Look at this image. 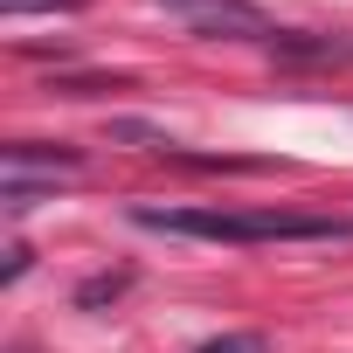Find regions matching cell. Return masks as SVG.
<instances>
[{"mask_svg": "<svg viewBox=\"0 0 353 353\" xmlns=\"http://www.w3.org/2000/svg\"><path fill=\"white\" fill-rule=\"evenodd\" d=\"M56 8H83V0H0V14H56Z\"/></svg>", "mask_w": 353, "mask_h": 353, "instance_id": "obj_4", "label": "cell"}, {"mask_svg": "<svg viewBox=\"0 0 353 353\" xmlns=\"http://www.w3.org/2000/svg\"><path fill=\"white\" fill-rule=\"evenodd\" d=\"M132 222L201 243H353V222L291 215V208H132Z\"/></svg>", "mask_w": 353, "mask_h": 353, "instance_id": "obj_1", "label": "cell"}, {"mask_svg": "<svg viewBox=\"0 0 353 353\" xmlns=\"http://www.w3.org/2000/svg\"><path fill=\"white\" fill-rule=\"evenodd\" d=\"M201 353H263V339H256V332H229V339H215V346H201Z\"/></svg>", "mask_w": 353, "mask_h": 353, "instance_id": "obj_6", "label": "cell"}, {"mask_svg": "<svg viewBox=\"0 0 353 353\" xmlns=\"http://www.w3.org/2000/svg\"><path fill=\"white\" fill-rule=\"evenodd\" d=\"M83 166L77 145H35V139H14L8 145V181H35V173H70Z\"/></svg>", "mask_w": 353, "mask_h": 353, "instance_id": "obj_3", "label": "cell"}, {"mask_svg": "<svg viewBox=\"0 0 353 353\" xmlns=\"http://www.w3.org/2000/svg\"><path fill=\"white\" fill-rule=\"evenodd\" d=\"M173 14L194 35H263V14L243 0H173Z\"/></svg>", "mask_w": 353, "mask_h": 353, "instance_id": "obj_2", "label": "cell"}, {"mask_svg": "<svg viewBox=\"0 0 353 353\" xmlns=\"http://www.w3.org/2000/svg\"><path fill=\"white\" fill-rule=\"evenodd\" d=\"M118 291H125V270H118V277H90V284L77 291V305H97V298H118Z\"/></svg>", "mask_w": 353, "mask_h": 353, "instance_id": "obj_5", "label": "cell"}]
</instances>
